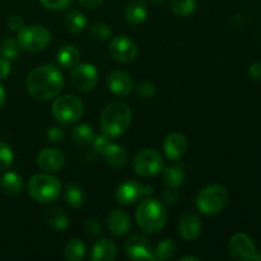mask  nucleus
I'll list each match as a JSON object with an SVG mask.
<instances>
[{"label": "nucleus", "instance_id": "a19ab883", "mask_svg": "<svg viewBox=\"0 0 261 261\" xmlns=\"http://www.w3.org/2000/svg\"><path fill=\"white\" fill-rule=\"evenodd\" d=\"M178 198V193L176 189L173 188H167L165 191L162 193V199H163V203L166 204H175L176 200Z\"/></svg>", "mask_w": 261, "mask_h": 261}, {"label": "nucleus", "instance_id": "4468645a", "mask_svg": "<svg viewBox=\"0 0 261 261\" xmlns=\"http://www.w3.org/2000/svg\"><path fill=\"white\" fill-rule=\"evenodd\" d=\"M65 154L56 148H43L37 155V165L45 172H56L65 165Z\"/></svg>", "mask_w": 261, "mask_h": 261}, {"label": "nucleus", "instance_id": "7c9ffc66", "mask_svg": "<svg viewBox=\"0 0 261 261\" xmlns=\"http://www.w3.org/2000/svg\"><path fill=\"white\" fill-rule=\"evenodd\" d=\"M170 7L173 14L178 17H188L195 12L198 2L196 0H171Z\"/></svg>", "mask_w": 261, "mask_h": 261}, {"label": "nucleus", "instance_id": "ea45409f", "mask_svg": "<svg viewBox=\"0 0 261 261\" xmlns=\"http://www.w3.org/2000/svg\"><path fill=\"white\" fill-rule=\"evenodd\" d=\"M7 24L10 31H13V32H19V31L24 27V20H23V18L19 17V15L13 14L8 18Z\"/></svg>", "mask_w": 261, "mask_h": 261}, {"label": "nucleus", "instance_id": "b1692460", "mask_svg": "<svg viewBox=\"0 0 261 261\" xmlns=\"http://www.w3.org/2000/svg\"><path fill=\"white\" fill-rule=\"evenodd\" d=\"M45 221L46 223L54 229L58 231H64L69 226V217L63 209L60 208H50L45 212Z\"/></svg>", "mask_w": 261, "mask_h": 261}, {"label": "nucleus", "instance_id": "c85d7f7f", "mask_svg": "<svg viewBox=\"0 0 261 261\" xmlns=\"http://www.w3.org/2000/svg\"><path fill=\"white\" fill-rule=\"evenodd\" d=\"M86 256V246L82 240L74 239L66 244L64 250V257L68 261H82Z\"/></svg>", "mask_w": 261, "mask_h": 261}, {"label": "nucleus", "instance_id": "9d476101", "mask_svg": "<svg viewBox=\"0 0 261 261\" xmlns=\"http://www.w3.org/2000/svg\"><path fill=\"white\" fill-rule=\"evenodd\" d=\"M228 252L232 259L239 261H255L257 250L251 237L245 233H236L228 242Z\"/></svg>", "mask_w": 261, "mask_h": 261}, {"label": "nucleus", "instance_id": "f03ea898", "mask_svg": "<svg viewBox=\"0 0 261 261\" xmlns=\"http://www.w3.org/2000/svg\"><path fill=\"white\" fill-rule=\"evenodd\" d=\"M132 122V110L126 103L115 101L107 105L101 112L99 126L107 137L117 138L124 134Z\"/></svg>", "mask_w": 261, "mask_h": 261}, {"label": "nucleus", "instance_id": "a211bd4d", "mask_svg": "<svg viewBox=\"0 0 261 261\" xmlns=\"http://www.w3.org/2000/svg\"><path fill=\"white\" fill-rule=\"evenodd\" d=\"M107 227H109L110 232L116 237H122L127 234L132 227V219L130 216L124 211L120 209H115L110 213L109 218H107Z\"/></svg>", "mask_w": 261, "mask_h": 261}, {"label": "nucleus", "instance_id": "1a4fd4ad", "mask_svg": "<svg viewBox=\"0 0 261 261\" xmlns=\"http://www.w3.org/2000/svg\"><path fill=\"white\" fill-rule=\"evenodd\" d=\"M98 82V71L92 64L82 63L74 66L70 74V83L74 89L79 92L92 91Z\"/></svg>", "mask_w": 261, "mask_h": 261}, {"label": "nucleus", "instance_id": "5701e85b", "mask_svg": "<svg viewBox=\"0 0 261 261\" xmlns=\"http://www.w3.org/2000/svg\"><path fill=\"white\" fill-rule=\"evenodd\" d=\"M79 58H81V53L73 45H64L56 54L58 64L64 69L74 68L78 64Z\"/></svg>", "mask_w": 261, "mask_h": 261}, {"label": "nucleus", "instance_id": "6ab92c4d", "mask_svg": "<svg viewBox=\"0 0 261 261\" xmlns=\"http://www.w3.org/2000/svg\"><path fill=\"white\" fill-rule=\"evenodd\" d=\"M117 256V247L114 241L101 239L94 244L92 249L91 259L93 261H114Z\"/></svg>", "mask_w": 261, "mask_h": 261}, {"label": "nucleus", "instance_id": "aec40b11", "mask_svg": "<svg viewBox=\"0 0 261 261\" xmlns=\"http://www.w3.org/2000/svg\"><path fill=\"white\" fill-rule=\"evenodd\" d=\"M148 8L145 0H133L125 8V19L129 24L138 25L147 19Z\"/></svg>", "mask_w": 261, "mask_h": 261}, {"label": "nucleus", "instance_id": "0eeeda50", "mask_svg": "<svg viewBox=\"0 0 261 261\" xmlns=\"http://www.w3.org/2000/svg\"><path fill=\"white\" fill-rule=\"evenodd\" d=\"M18 45L27 53H40L51 42V32L41 24H31L23 27L18 32Z\"/></svg>", "mask_w": 261, "mask_h": 261}, {"label": "nucleus", "instance_id": "20e7f679", "mask_svg": "<svg viewBox=\"0 0 261 261\" xmlns=\"http://www.w3.org/2000/svg\"><path fill=\"white\" fill-rule=\"evenodd\" d=\"M61 182L53 175L37 173L28 181V193L31 198L40 204H48L59 198Z\"/></svg>", "mask_w": 261, "mask_h": 261}, {"label": "nucleus", "instance_id": "473e14b6", "mask_svg": "<svg viewBox=\"0 0 261 261\" xmlns=\"http://www.w3.org/2000/svg\"><path fill=\"white\" fill-rule=\"evenodd\" d=\"M112 35V31L110 28V25H107L106 23L102 22H96L91 25L89 28V36H91L93 40L97 41H105L109 40Z\"/></svg>", "mask_w": 261, "mask_h": 261}, {"label": "nucleus", "instance_id": "49530a36", "mask_svg": "<svg viewBox=\"0 0 261 261\" xmlns=\"http://www.w3.org/2000/svg\"><path fill=\"white\" fill-rule=\"evenodd\" d=\"M200 259L196 256H184L181 257V261H199Z\"/></svg>", "mask_w": 261, "mask_h": 261}, {"label": "nucleus", "instance_id": "2eb2a0df", "mask_svg": "<svg viewBox=\"0 0 261 261\" xmlns=\"http://www.w3.org/2000/svg\"><path fill=\"white\" fill-rule=\"evenodd\" d=\"M107 87L114 94L126 97L134 88L132 76L122 70H114L107 75Z\"/></svg>", "mask_w": 261, "mask_h": 261}, {"label": "nucleus", "instance_id": "f704fd0d", "mask_svg": "<svg viewBox=\"0 0 261 261\" xmlns=\"http://www.w3.org/2000/svg\"><path fill=\"white\" fill-rule=\"evenodd\" d=\"M135 93L142 99H150L155 94V86L152 82L143 81L135 86Z\"/></svg>", "mask_w": 261, "mask_h": 261}, {"label": "nucleus", "instance_id": "f3484780", "mask_svg": "<svg viewBox=\"0 0 261 261\" xmlns=\"http://www.w3.org/2000/svg\"><path fill=\"white\" fill-rule=\"evenodd\" d=\"M201 222L199 217L193 212L184 214L178 222V233L186 241H193L200 234Z\"/></svg>", "mask_w": 261, "mask_h": 261}, {"label": "nucleus", "instance_id": "7ed1b4c3", "mask_svg": "<svg viewBox=\"0 0 261 261\" xmlns=\"http://www.w3.org/2000/svg\"><path fill=\"white\" fill-rule=\"evenodd\" d=\"M167 209L163 201L148 198L140 201L135 212V219L140 229L147 233H157L167 222Z\"/></svg>", "mask_w": 261, "mask_h": 261}, {"label": "nucleus", "instance_id": "a18cd8bd", "mask_svg": "<svg viewBox=\"0 0 261 261\" xmlns=\"http://www.w3.org/2000/svg\"><path fill=\"white\" fill-rule=\"evenodd\" d=\"M4 102H5V89L4 87L0 84V107L4 105Z\"/></svg>", "mask_w": 261, "mask_h": 261}, {"label": "nucleus", "instance_id": "72a5a7b5", "mask_svg": "<svg viewBox=\"0 0 261 261\" xmlns=\"http://www.w3.org/2000/svg\"><path fill=\"white\" fill-rule=\"evenodd\" d=\"M14 162L12 148L4 142H0V171L9 170Z\"/></svg>", "mask_w": 261, "mask_h": 261}, {"label": "nucleus", "instance_id": "e433bc0d", "mask_svg": "<svg viewBox=\"0 0 261 261\" xmlns=\"http://www.w3.org/2000/svg\"><path fill=\"white\" fill-rule=\"evenodd\" d=\"M92 144H93V149L96 150L98 154L103 155V153L106 152V149L109 148V145L111 144V138L107 137V135H105L103 133H102V135L94 137Z\"/></svg>", "mask_w": 261, "mask_h": 261}, {"label": "nucleus", "instance_id": "c03bdc74", "mask_svg": "<svg viewBox=\"0 0 261 261\" xmlns=\"http://www.w3.org/2000/svg\"><path fill=\"white\" fill-rule=\"evenodd\" d=\"M105 0H78L79 5L84 9H93V8L99 7Z\"/></svg>", "mask_w": 261, "mask_h": 261}, {"label": "nucleus", "instance_id": "9b49d317", "mask_svg": "<svg viewBox=\"0 0 261 261\" xmlns=\"http://www.w3.org/2000/svg\"><path fill=\"white\" fill-rule=\"evenodd\" d=\"M109 53L114 60L121 64H129L137 58L138 47L127 36H116L110 41Z\"/></svg>", "mask_w": 261, "mask_h": 261}, {"label": "nucleus", "instance_id": "37998d69", "mask_svg": "<svg viewBox=\"0 0 261 261\" xmlns=\"http://www.w3.org/2000/svg\"><path fill=\"white\" fill-rule=\"evenodd\" d=\"M249 75L252 81L255 82L261 81V63H254L250 65Z\"/></svg>", "mask_w": 261, "mask_h": 261}, {"label": "nucleus", "instance_id": "39448f33", "mask_svg": "<svg viewBox=\"0 0 261 261\" xmlns=\"http://www.w3.org/2000/svg\"><path fill=\"white\" fill-rule=\"evenodd\" d=\"M228 203V191L222 185H209L204 188L196 198V206L206 216L218 214Z\"/></svg>", "mask_w": 261, "mask_h": 261}, {"label": "nucleus", "instance_id": "58836bf2", "mask_svg": "<svg viewBox=\"0 0 261 261\" xmlns=\"http://www.w3.org/2000/svg\"><path fill=\"white\" fill-rule=\"evenodd\" d=\"M84 231H86V233L88 236L96 237L101 233V224H99V222L97 219L89 218L87 219L86 224H84Z\"/></svg>", "mask_w": 261, "mask_h": 261}, {"label": "nucleus", "instance_id": "4c0bfd02", "mask_svg": "<svg viewBox=\"0 0 261 261\" xmlns=\"http://www.w3.org/2000/svg\"><path fill=\"white\" fill-rule=\"evenodd\" d=\"M41 4L50 10H64L73 3V0H40Z\"/></svg>", "mask_w": 261, "mask_h": 261}, {"label": "nucleus", "instance_id": "de8ad7c7", "mask_svg": "<svg viewBox=\"0 0 261 261\" xmlns=\"http://www.w3.org/2000/svg\"><path fill=\"white\" fill-rule=\"evenodd\" d=\"M152 3H154V4H161V3L166 2V0H150Z\"/></svg>", "mask_w": 261, "mask_h": 261}, {"label": "nucleus", "instance_id": "4be33fe9", "mask_svg": "<svg viewBox=\"0 0 261 261\" xmlns=\"http://www.w3.org/2000/svg\"><path fill=\"white\" fill-rule=\"evenodd\" d=\"M0 189L9 196H15L22 193L23 180L20 175L15 172H7L0 178Z\"/></svg>", "mask_w": 261, "mask_h": 261}, {"label": "nucleus", "instance_id": "ddd939ff", "mask_svg": "<svg viewBox=\"0 0 261 261\" xmlns=\"http://www.w3.org/2000/svg\"><path fill=\"white\" fill-rule=\"evenodd\" d=\"M125 254L132 260H152L154 261V250L152 249L149 240L142 234H133L125 241Z\"/></svg>", "mask_w": 261, "mask_h": 261}, {"label": "nucleus", "instance_id": "2f4dec72", "mask_svg": "<svg viewBox=\"0 0 261 261\" xmlns=\"http://www.w3.org/2000/svg\"><path fill=\"white\" fill-rule=\"evenodd\" d=\"M18 55H19L18 41L15 38L10 37V36L3 38L2 42H0V56L7 58L8 60H15Z\"/></svg>", "mask_w": 261, "mask_h": 261}, {"label": "nucleus", "instance_id": "bb28decb", "mask_svg": "<svg viewBox=\"0 0 261 261\" xmlns=\"http://www.w3.org/2000/svg\"><path fill=\"white\" fill-rule=\"evenodd\" d=\"M64 199L65 203L68 204L70 208L76 209L81 208L84 203V193L78 185L75 184H68L65 186V193H64Z\"/></svg>", "mask_w": 261, "mask_h": 261}, {"label": "nucleus", "instance_id": "412c9836", "mask_svg": "<svg viewBox=\"0 0 261 261\" xmlns=\"http://www.w3.org/2000/svg\"><path fill=\"white\" fill-rule=\"evenodd\" d=\"M105 161L107 165H110L114 168H122L127 163V153L124 149V147L119 144L111 143L106 152L103 153Z\"/></svg>", "mask_w": 261, "mask_h": 261}, {"label": "nucleus", "instance_id": "c756f323", "mask_svg": "<svg viewBox=\"0 0 261 261\" xmlns=\"http://www.w3.org/2000/svg\"><path fill=\"white\" fill-rule=\"evenodd\" d=\"M177 252V245L173 240L165 239L158 242L157 247L154 250L155 260H168L172 259Z\"/></svg>", "mask_w": 261, "mask_h": 261}, {"label": "nucleus", "instance_id": "c9c22d12", "mask_svg": "<svg viewBox=\"0 0 261 261\" xmlns=\"http://www.w3.org/2000/svg\"><path fill=\"white\" fill-rule=\"evenodd\" d=\"M65 130L60 126H51L46 133V140L53 144H59L65 139Z\"/></svg>", "mask_w": 261, "mask_h": 261}, {"label": "nucleus", "instance_id": "6e6552de", "mask_svg": "<svg viewBox=\"0 0 261 261\" xmlns=\"http://www.w3.org/2000/svg\"><path fill=\"white\" fill-rule=\"evenodd\" d=\"M135 173L143 177H149L161 173L163 170V158L155 149H143L135 154L133 160Z\"/></svg>", "mask_w": 261, "mask_h": 261}, {"label": "nucleus", "instance_id": "a878e982", "mask_svg": "<svg viewBox=\"0 0 261 261\" xmlns=\"http://www.w3.org/2000/svg\"><path fill=\"white\" fill-rule=\"evenodd\" d=\"M64 23H65V27L68 28V31L73 33H81L86 28L87 18L79 10H70L64 18Z\"/></svg>", "mask_w": 261, "mask_h": 261}, {"label": "nucleus", "instance_id": "f257e3e1", "mask_svg": "<svg viewBox=\"0 0 261 261\" xmlns=\"http://www.w3.org/2000/svg\"><path fill=\"white\" fill-rule=\"evenodd\" d=\"M25 87L28 93L37 99L47 101L55 98L64 87L63 74L54 65H41L30 71Z\"/></svg>", "mask_w": 261, "mask_h": 261}, {"label": "nucleus", "instance_id": "79ce46f5", "mask_svg": "<svg viewBox=\"0 0 261 261\" xmlns=\"http://www.w3.org/2000/svg\"><path fill=\"white\" fill-rule=\"evenodd\" d=\"M12 70V65H10V60L7 58H0V79L7 78Z\"/></svg>", "mask_w": 261, "mask_h": 261}, {"label": "nucleus", "instance_id": "393cba45", "mask_svg": "<svg viewBox=\"0 0 261 261\" xmlns=\"http://www.w3.org/2000/svg\"><path fill=\"white\" fill-rule=\"evenodd\" d=\"M70 137L71 139H73V142L76 143V144L89 145L93 142L96 134H94L92 126H89V125L87 124H81L76 125V126H74L73 129H71Z\"/></svg>", "mask_w": 261, "mask_h": 261}, {"label": "nucleus", "instance_id": "cd10ccee", "mask_svg": "<svg viewBox=\"0 0 261 261\" xmlns=\"http://www.w3.org/2000/svg\"><path fill=\"white\" fill-rule=\"evenodd\" d=\"M163 182L167 188H173L177 189L185 181V173L181 170L180 167H176V166H170L166 170H163Z\"/></svg>", "mask_w": 261, "mask_h": 261}, {"label": "nucleus", "instance_id": "dca6fc26", "mask_svg": "<svg viewBox=\"0 0 261 261\" xmlns=\"http://www.w3.org/2000/svg\"><path fill=\"white\" fill-rule=\"evenodd\" d=\"M188 149L186 138L180 133H171L163 143V152L167 160L178 161Z\"/></svg>", "mask_w": 261, "mask_h": 261}, {"label": "nucleus", "instance_id": "423d86ee", "mask_svg": "<svg viewBox=\"0 0 261 261\" xmlns=\"http://www.w3.org/2000/svg\"><path fill=\"white\" fill-rule=\"evenodd\" d=\"M83 102L73 94H65L56 98L53 103V116L63 125H73L83 116Z\"/></svg>", "mask_w": 261, "mask_h": 261}, {"label": "nucleus", "instance_id": "f8f14e48", "mask_svg": "<svg viewBox=\"0 0 261 261\" xmlns=\"http://www.w3.org/2000/svg\"><path fill=\"white\" fill-rule=\"evenodd\" d=\"M152 193V186H144L137 181H125L116 189L115 196L121 205L127 206L138 203L143 196L149 195Z\"/></svg>", "mask_w": 261, "mask_h": 261}]
</instances>
